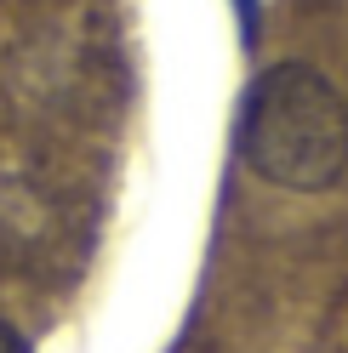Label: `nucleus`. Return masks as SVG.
Listing matches in <instances>:
<instances>
[{"label": "nucleus", "mask_w": 348, "mask_h": 353, "mask_svg": "<svg viewBox=\"0 0 348 353\" xmlns=\"http://www.w3.org/2000/svg\"><path fill=\"white\" fill-rule=\"evenodd\" d=\"M240 6V17H246V40H251V17H257V0H234Z\"/></svg>", "instance_id": "obj_3"}, {"label": "nucleus", "mask_w": 348, "mask_h": 353, "mask_svg": "<svg viewBox=\"0 0 348 353\" xmlns=\"http://www.w3.org/2000/svg\"><path fill=\"white\" fill-rule=\"evenodd\" d=\"M0 353H29L23 330H17V325H6V319H0Z\"/></svg>", "instance_id": "obj_2"}, {"label": "nucleus", "mask_w": 348, "mask_h": 353, "mask_svg": "<svg viewBox=\"0 0 348 353\" xmlns=\"http://www.w3.org/2000/svg\"><path fill=\"white\" fill-rule=\"evenodd\" d=\"M240 160L274 188L314 194L348 171V103L309 63H274L246 85Z\"/></svg>", "instance_id": "obj_1"}]
</instances>
